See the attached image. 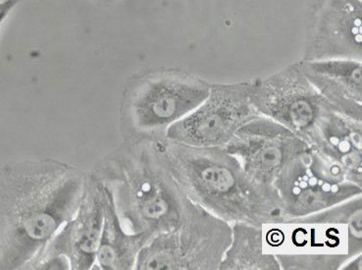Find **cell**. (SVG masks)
<instances>
[{
    "label": "cell",
    "instance_id": "obj_1",
    "mask_svg": "<svg viewBox=\"0 0 362 270\" xmlns=\"http://www.w3.org/2000/svg\"><path fill=\"white\" fill-rule=\"evenodd\" d=\"M88 174L54 158L0 166V270L27 269L77 211Z\"/></svg>",
    "mask_w": 362,
    "mask_h": 270
},
{
    "label": "cell",
    "instance_id": "obj_2",
    "mask_svg": "<svg viewBox=\"0 0 362 270\" xmlns=\"http://www.w3.org/2000/svg\"><path fill=\"white\" fill-rule=\"evenodd\" d=\"M90 173L110 189L129 233H146L153 238L174 230L194 206L153 139H131Z\"/></svg>",
    "mask_w": 362,
    "mask_h": 270
},
{
    "label": "cell",
    "instance_id": "obj_3",
    "mask_svg": "<svg viewBox=\"0 0 362 270\" xmlns=\"http://www.w3.org/2000/svg\"><path fill=\"white\" fill-rule=\"evenodd\" d=\"M159 151L192 203L233 224L284 222L279 196L249 177L236 156L222 146H192L156 140Z\"/></svg>",
    "mask_w": 362,
    "mask_h": 270
},
{
    "label": "cell",
    "instance_id": "obj_4",
    "mask_svg": "<svg viewBox=\"0 0 362 270\" xmlns=\"http://www.w3.org/2000/svg\"><path fill=\"white\" fill-rule=\"evenodd\" d=\"M211 83L175 69H156L141 75L127 93L124 113L136 139L165 138L167 130L207 98Z\"/></svg>",
    "mask_w": 362,
    "mask_h": 270
},
{
    "label": "cell",
    "instance_id": "obj_5",
    "mask_svg": "<svg viewBox=\"0 0 362 270\" xmlns=\"http://www.w3.org/2000/svg\"><path fill=\"white\" fill-rule=\"evenodd\" d=\"M231 237V224L194 204L181 225L149 240L135 269L218 270Z\"/></svg>",
    "mask_w": 362,
    "mask_h": 270
},
{
    "label": "cell",
    "instance_id": "obj_6",
    "mask_svg": "<svg viewBox=\"0 0 362 270\" xmlns=\"http://www.w3.org/2000/svg\"><path fill=\"white\" fill-rule=\"evenodd\" d=\"M274 187L282 204L284 221L362 195V186L353 183L343 169L310 146L284 166Z\"/></svg>",
    "mask_w": 362,
    "mask_h": 270
},
{
    "label": "cell",
    "instance_id": "obj_7",
    "mask_svg": "<svg viewBox=\"0 0 362 270\" xmlns=\"http://www.w3.org/2000/svg\"><path fill=\"white\" fill-rule=\"evenodd\" d=\"M250 100L260 115L292 131L308 146L322 116L334 110L303 74L300 62L265 79L250 80Z\"/></svg>",
    "mask_w": 362,
    "mask_h": 270
},
{
    "label": "cell",
    "instance_id": "obj_8",
    "mask_svg": "<svg viewBox=\"0 0 362 270\" xmlns=\"http://www.w3.org/2000/svg\"><path fill=\"white\" fill-rule=\"evenodd\" d=\"M250 80L210 85L207 98L167 130L165 139L192 146L224 148L242 126L259 113L250 100Z\"/></svg>",
    "mask_w": 362,
    "mask_h": 270
},
{
    "label": "cell",
    "instance_id": "obj_9",
    "mask_svg": "<svg viewBox=\"0 0 362 270\" xmlns=\"http://www.w3.org/2000/svg\"><path fill=\"white\" fill-rule=\"evenodd\" d=\"M308 148L292 131L262 115L242 126L224 146L253 182L275 195V182L284 166Z\"/></svg>",
    "mask_w": 362,
    "mask_h": 270
},
{
    "label": "cell",
    "instance_id": "obj_10",
    "mask_svg": "<svg viewBox=\"0 0 362 270\" xmlns=\"http://www.w3.org/2000/svg\"><path fill=\"white\" fill-rule=\"evenodd\" d=\"M303 61H362L361 0H310Z\"/></svg>",
    "mask_w": 362,
    "mask_h": 270
},
{
    "label": "cell",
    "instance_id": "obj_11",
    "mask_svg": "<svg viewBox=\"0 0 362 270\" xmlns=\"http://www.w3.org/2000/svg\"><path fill=\"white\" fill-rule=\"evenodd\" d=\"M105 185L88 173L75 216L66 222L27 269L39 259L53 256L65 257L73 270L95 269L105 216Z\"/></svg>",
    "mask_w": 362,
    "mask_h": 270
},
{
    "label": "cell",
    "instance_id": "obj_12",
    "mask_svg": "<svg viewBox=\"0 0 362 270\" xmlns=\"http://www.w3.org/2000/svg\"><path fill=\"white\" fill-rule=\"evenodd\" d=\"M263 247L270 254H348V226L285 221L262 225Z\"/></svg>",
    "mask_w": 362,
    "mask_h": 270
},
{
    "label": "cell",
    "instance_id": "obj_13",
    "mask_svg": "<svg viewBox=\"0 0 362 270\" xmlns=\"http://www.w3.org/2000/svg\"><path fill=\"white\" fill-rule=\"evenodd\" d=\"M300 63L303 74L336 112L362 120V61L330 59Z\"/></svg>",
    "mask_w": 362,
    "mask_h": 270
},
{
    "label": "cell",
    "instance_id": "obj_14",
    "mask_svg": "<svg viewBox=\"0 0 362 270\" xmlns=\"http://www.w3.org/2000/svg\"><path fill=\"white\" fill-rule=\"evenodd\" d=\"M310 146L362 186V120L329 110L316 126Z\"/></svg>",
    "mask_w": 362,
    "mask_h": 270
},
{
    "label": "cell",
    "instance_id": "obj_15",
    "mask_svg": "<svg viewBox=\"0 0 362 270\" xmlns=\"http://www.w3.org/2000/svg\"><path fill=\"white\" fill-rule=\"evenodd\" d=\"M105 187V216L95 267L103 270L135 269L139 254L151 237L146 233H129L124 229L111 192Z\"/></svg>",
    "mask_w": 362,
    "mask_h": 270
},
{
    "label": "cell",
    "instance_id": "obj_16",
    "mask_svg": "<svg viewBox=\"0 0 362 270\" xmlns=\"http://www.w3.org/2000/svg\"><path fill=\"white\" fill-rule=\"evenodd\" d=\"M231 227V243L218 270H281L275 254L264 251L262 226L236 222Z\"/></svg>",
    "mask_w": 362,
    "mask_h": 270
},
{
    "label": "cell",
    "instance_id": "obj_17",
    "mask_svg": "<svg viewBox=\"0 0 362 270\" xmlns=\"http://www.w3.org/2000/svg\"><path fill=\"white\" fill-rule=\"evenodd\" d=\"M288 221L344 224L348 226V256L351 257L362 252V195L346 199L318 213Z\"/></svg>",
    "mask_w": 362,
    "mask_h": 270
},
{
    "label": "cell",
    "instance_id": "obj_18",
    "mask_svg": "<svg viewBox=\"0 0 362 270\" xmlns=\"http://www.w3.org/2000/svg\"><path fill=\"white\" fill-rule=\"evenodd\" d=\"M281 270H340L348 254H278Z\"/></svg>",
    "mask_w": 362,
    "mask_h": 270
},
{
    "label": "cell",
    "instance_id": "obj_19",
    "mask_svg": "<svg viewBox=\"0 0 362 270\" xmlns=\"http://www.w3.org/2000/svg\"><path fill=\"white\" fill-rule=\"evenodd\" d=\"M30 269L52 270L71 269L70 262L62 256H53L39 259L32 264Z\"/></svg>",
    "mask_w": 362,
    "mask_h": 270
},
{
    "label": "cell",
    "instance_id": "obj_20",
    "mask_svg": "<svg viewBox=\"0 0 362 270\" xmlns=\"http://www.w3.org/2000/svg\"><path fill=\"white\" fill-rule=\"evenodd\" d=\"M22 0H0V29L12 10Z\"/></svg>",
    "mask_w": 362,
    "mask_h": 270
},
{
    "label": "cell",
    "instance_id": "obj_21",
    "mask_svg": "<svg viewBox=\"0 0 362 270\" xmlns=\"http://www.w3.org/2000/svg\"><path fill=\"white\" fill-rule=\"evenodd\" d=\"M340 270H362V252L346 259Z\"/></svg>",
    "mask_w": 362,
    "mask_h": 270
},
{
    "label": "cell",
    "instance_id": "obj_22",
    "mask_svg": "<svg viewBox=\"0 0 362 270\" xmlns=\"http://www.w3.org/2000/svg\"><path fill=\"white\" fill-rule=\"evenodd\" d=\"M107 1H111V0H107Z\"/></svg>",
    "mask_w": 362,
    "mask_h": 270
}]
</instances>
